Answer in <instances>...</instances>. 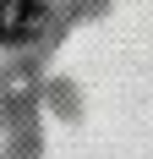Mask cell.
<instances>
[{
  "instance_id": "1",
  "label": "cell",
  "mask_w": 153,
  "mask_h": 159,
  "mask_svg": "<svg viewBox=\"0 0 153 159\" xmlns=\"http://www.w3.org/2000/svg\"><path fill=\"white\" fill-rule=\"evenodd\" d=\"M66 0H0V55H28L55 33Z\"/></svg>"
}]
</instances>
